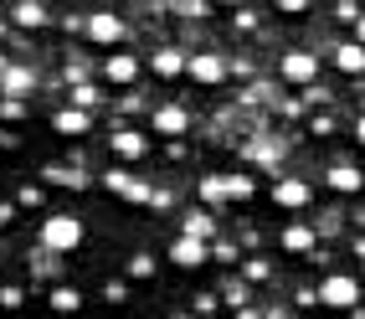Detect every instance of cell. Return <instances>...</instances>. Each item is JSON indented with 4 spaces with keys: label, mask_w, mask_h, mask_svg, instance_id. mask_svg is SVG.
Segmentation results:
<instances>
[{
    "label": "cell",
    "mask_w": 365,
    "mask_h": 319,
    "mask_svg": "<svg viewBox=\"0 0 365 319\" xmlns=\"http://www.w3.org/2000/svg\"><path fill=\"white\" fill-rule=\"evenodd\" d=\"M185 78H196L201 88L227 83V57H222V52H190V57H185Z\"/></svg>",
    "instance_id": "3"
},
{
    "label": "cell",
    "mask_w": 365,
    "mask_h": 319,
    "mask_svg": "<svg viewBox=\"0 0 365 319\" xmlns=\"http://www.w3.org/2000/svg\"><path fill=\"white\" fill-rule=\"evenodd\" d=\"M0 93H6V98L36 93V72L31 67H16V62H0Z\"/></svg>",
    "instance_id": "8"
},
{
    "label": "cell",
    "mask_w": 365,
    "mask_h": 319,
    "mask_svg": "<svg viewBox=\"0 0 365 319\" xmlns=\"http://www.w3.org/2000/svg\"><path fill=\"white\" fill-rule=\"evenodd\" d=\"M314 293H319V304H324V309H345V314L360 309V278H350V273H329Z\"/></svg>",
    "instance_id": "2"
},
{
    "label": "cell",
    "mask_w": 365,
    "mask_h": 319,
    "mask_svg": "<svg viewBox=\"0 0 365 319\" xmlns=\"http://www.w3.org/2000/svg\"><path fill=\"white\" fill-rule=\"evenodd\" d=\"M52 129H57L62 139H83V134L93 129V118H88V108L72 103V108H57V113H52Z\"/></svg>",
    "instance_id": "12"
},
{
    "label": "cell",
    "mask_w": 365,
    "mask_h": 319,
    "mask_svg": "<svg viewBox=\"0 0 365 319\" xmlns=\"http://www.w3.org/2000/svg\"><path fill=\"white\" fill-rule=\"evenodd\" d=\"M185 57H190V52H180V46H155V52H150V67L160 72V78H180V72H185Z\"/></svg>",
    "instance_id": "16"
},
{
    "label": "cell",
    "mask_w": 365,
    "mask_h": 319,
    "mask_svg": "<svg viewBox=\"0 0 365 319\" xmlns=\"http://www.w3.org/2000/svg\"><path fill=\"white\" fill-rule=\"evenodd\" d=\"M196 191H201V201H206V206H222V201H227V176H201Z\"/></svg>",
    "instance_id": "21"
},
{
    "label": "cell",
    "mask_w": 365,
    "mask_h": 319,
    "mask_svg": "<svg viewBox=\"0 0 365 319\" xmlns=\"http://www.w3.org/2000/svg\"><path fill=\"white\" fill-rule=\"evenodd\" d=\"M41 248L46 253H78L83 248V216H72V211L46 216L41 222Z\"/></svg>",
    "instance_id": "1"
},
{
    "label": "cell",
    "mask_w": 365,
    "mask_h": 319,
    "mask_svg": "<svg viewBox=\"0 0 365 319\" xmlns=\"http://www.w3.org/2000/svg\"><path fill=\"white\" fill-rule=\"evenodd\" d=\"M211 232H216L211 211H190V216H185V237H201V242H211Z\"/></svg>",
    "instance_id": "23"
},
{
    "label": "cell",
    "mask_w": 365,
    "mask_h": 319,
    "mask_svg": "<svg viewBox=\"0 0 365 319\" xmlns=\"http://www.w3.org/2000/svg\"><path fill=\"white\" fill-rule=\"evenodd\" d=\"M108 144H113V155H118V160H144V155H150V134H144V129H129V124H124V129H113Z\"/></svg>",
    "instance_id": "10"
},
{
    "label": "cell",
    "mask_w": 365,
    "mask_h": 319,
    "mask_svg": "<svg viewBox=\"0 0 365 319\" xmlns=\"http://www.w3.org/2000/svg\"><path fill=\"white\" fill-rule=\"evenodd\" d=\"M0 118H26V98H6V103H0Z\"/></svg>",
    "instance_id": "28"
},
{
    "label": "cell",
    "mask_w": 365,
    "mask_h": 319,
    "mask_svg": "<svg viewBox=\"0 0 365 319\" xmlns=\"http://www.w3.org/2000/svg\"><path fill=\"white\" fill-rule=\"evenodd\" d=\"M252 196H257L252 176H227V201H252Z\"/></svg>",
    "instance_id": "22"
},
{
    "label": "cell",
    "mask_w": 365,
    "mask_h": 319,
    "mask_svg": "<svg viewBox=\"0 0 365 319\" xmlns=\"http://www.w3.org/2000/svg\"><path fill=\"white\" fill-rule=\"evenodd\" d=\"M16 222V201H0V227H11Z\"/></svg>",
    "instance_id": "36"
},
{
    "label": "cell",
    "mask_w": 365,
    "mask_h": 319,
    "mask_svg": "<svg viewBox=\"0 0 365 319\" xmlns=\"http://www.w3.org/2000/svg\"><path fill=\"white\" fill-rule=\"evenodd\" d=\"M134 78H139V57H134V52H113V57H103V83L129 88Z\"/></svg>",
    "instance_id": "11"
},
{
    "label": "cell",
    "mask_w": 365,
    "mask_h": 319,
    "mask_svg": "<svg viewBox=\"0 0 365 319\" xmlns=\"http://www.w3.org/2000/svg\"><path fill=\"white\" fill-rule=\"evenodd\" d=\"M329 52H334V67L345 72V78H365V46L360 41H339Z\"/></svg>",
    "instance_id": "14"
},
{
    "label": "cell",
    "mask_w": 365,
    "mask_h": 319,
    "mask_svg": "<svg viewBox=\"0 0 365 319\" xmlns=\"http://www.w3.org/2000/svg\"><path fill=\"white\" fill-rule=\"evenodd\" d=\"M350 134H355V144H360V150H365V113L355 118V129H350Z\"/></svg>",
    "instance_id": "37"
},
{
    "label": "cell",
    "mask_w": 365,
    "mask_h": 319,
    "mask_svg": "<svg viewBox=\"0 0 365 319\" xmlns=\"http://www.w3.org/2000/svg\"><path fill=\"white\" fill-rule=\"evenodd\" d=\"M103 299H108V304H124V299H129V288H124V283H108V288H103Z\"/></svg>",
    "instance_id": "32"
},
{
    "label": "cell",
    "mask_w": 365,
    "mask_h": 319,
    "mask_svg": "<svg viewBox=\"0 0 365 319\" xmlns=\"http://www.w3.org/2000/svg\"><path fill=\"white\" fill-rule=\"evenodd\" d=\"M334 16L345 21V26H355V16H360V6H355V0H339V6H334Z\"/></svg>",
    "instance_id": "31"
},
{
    "label": "cell",
    "mask_w": 365,
    "mask_h": 319,
    "mask_svg": "<svg viewBox=\"0 0 365 319\" xmlns=\"http://www.w3.org/2000/svg\"><path fill=\"white\" fill-rule=\"evenodd\" d=\"M273 11H278V16H309L314 0H273Z\"/></svg>",
    "instance_id": "27"
},
{
    "label": "cell",
    "mask_w": 365,
    "mask_h": 319,
    "mask_svg": "<svg viewBox=\"0 0 365 319\" xmlns=\"http://www.w3.org/2000/svg\"><path fill=\"white\" fill-rule=\"evenodd\" d=\"M211 258H222V263H237V248H232V242H216V248H211Z\"/></svg>",
    "instance_id": "33"
},
{
    "label": "cell",
    "mask_w": 365,
    "mask_h": 319,
    "mask_svg": "<svg viewBox=\"0 0 365 319\" xmlns=\"http://www.w3.org/2000/svg\"><path fill=\"white\" fill-rule=\"evenodd\" d=\"M242 273H247V283H267V278H273V268H267L262 258H247V263H242Z\"/></svg>",
    "instance_id": "26"
},
{
    "label": "cell",
    "mask_w": 365,
    "mask_h": 319,
    "mask_svg": "<svg viewBox=\"0 0 365 319\" xmlns=\"http://www.w3.org/2000/svg\"><path fill=\"white\" fill-rule=\"evenodd\" d=\"M46 309H52V314H78L83 309V293L72 288V283H57L52 293H46Z\"/></svg>",
    "instance_id": "17"
},
{
    "label": "cell",
    "mask_w": 365,
    "mask_h": 319,
    "mask_svg": "<svg viewBox=\"0 0 365 319\" xmlns=\"http://www.w3.org/2000/svg\"><path fill=\"white\" fill-rule=\"evenodd\" d=\"M170 319H196V314H170Z\"/></svg>",
    "instance_id": "41"
},
{
    "label": "cell",
    "mask_w": 365,
    "mask_h": 319,
    "mask_svg": "<svg viewBox=\"0 0 365 319\" xmlns=\"http://www.w3.org/2000/svg\"><path fill=\"white\" fill-rule=\"evenodd\" d=\"M273 201H278L283 211H309L314 191H309V181H299V176H283V181L273 186Z\"/></svg>",
    "instance_id": "6"
},
{
    "label": "cell",
    "mask_w": 365,
    "mask_h": 319,
    "mask_svg": "<svg viewBox=\"0 0 365 319\" xmlns=\"http://www.w3.org/2000/svg\"><path fill=\"white\" fill-rule=\"evenodd\" d=\"M41 181H46V186H67V191H83V186H88V176H78V170H62V165H46Z\"/></svg>",
    "instance_id": "20"
},
{
    "label": "cell",
    "mask_w": 365,
    "mask_h": 319,
    "mask_svg": "<svg viewBox=\"0 0 365 319\" xmlns=\"http://www.w3.org/2000/svg\"><path fill=\"white\" fill-rule=\"evenodd\" d=\"M21 299H26V293H21L16 283H6V288H0V309H21Z\"/></svg>",
    "instance_id": "29"
},
{
    "label": "cell",
    "mask_w": 365,
    "mask_h": 319,
    "mask_svg": "<svg viewBox=\"0 0 365 319\" xmlns=\"http://www.w3.org/2000/svg\"><path fill=\"white\" fill-rule=\"evenodd\" d=\"M16 206H41V186H21L16 191Z\"/></svg>",
    "instance_id": "30"
},
{
    "label": "cell",
    "mask_w": 365,
    "mask_h": 319,
    "mask_svg": "<svg viewBox=\"0 0 365 319\" xmlns=\"http://www.w3.org/2000/svg\"><path fill=\"white\" fill-rule=\"evenodd\" d=\"M206 314H216V299H211V293H201V299H196V319H206Z\"/></svg>",
    "instance_id": "34"
},
{
    "label": "cell",
    "mask_w": 365,
    "mask_h": 319,
    "mask_svg": "<svg viewBox=\"0 0 365 319\" xmlns=\"http://www.w3.org/2000/svg\"><path fill=\"white\" fill-rule=\"evenodd\" d=\"M185 129H190V113L180 103H165V108L150 113V134H160V139H180Z\"/></svg>",
    "instance_id": "5"
},
{
    "label": "cell",
    "mask_w": 365,
    "mask_h": 319,
    "mask_svg": "<svg viewBox=\"0 0 365 319\" xmlns=\"http://www.w3.org/2000/svg\"><path fill=\"white\" fill-rule=\"evenodd\" d=\"M88 36L98 46H118V41H124V21H118L113 11H93L88 16Z\"/></svg>",
    "instance_id": "9"
},
{
    "label": "cell",
    "mask_w": 365,
    "mask_h": 319,
    "mask_svg": "<svg viewBox=\"0 0 365 319\" xmlns=\"http://www.w3.org/2000/svg\"><path fill=\"white\" fill-rule=\"evenodd\" d=\"M155 268H160V263H155L150 253H134V258H129V278H155Z\"/></svg>",
    "instance_id": "25"
},
{
    "label": "cell",
    "mask_w": 365,
    "mask_h": 319,
    "mask_svg": "<svg viewBox=\"0 0 365 319\" xmlns=\"http://www.w3.org/2000/svg\"><path fill=\"white\" fill-rule=\"evenodd\" d=\"M355 41H360V46H365V11H360V16H355Z\"/></svg>",
    "instance_id": "38"
},
{
    "label": "cell",
    "mask_w": 365,
    "mask_h": 319,
    "mask_svg": "<svg viewBox=\"0 0 365 319\" xmlns=\"http://www.w3.org/2000/svg\"><path fill=\"white\" fill-rule=\"evenodd\" d=\"M211 6H227V11H237V6H242V0H211Z\"/></svg>",
    "instance_id": "39"
},
{
    "label": "cell",
    "mask_w": 365,
    "mask_h": 319,
    "mask_svg": "<svg viewBox=\"0 0 365 319\" xmlns=\"http://www.w3.org/2000/svg\"><path fill=\"white\" fill-rule=\"evenodd\" d=\"M283 253H314V227L309 222L283 227Z\"/></svg>",
    "instance_id": "19"
},
{
    "label": "cell",
    "mask_w": 365,
    "mask_h": 319,
    "mask_svg": "<svg viewBox=\"0 0 365 319\" xmlns=\"http://www.w3.org/2000/svg\"><path fill=\"white\" fill-rule=\"evenodd\" d=\"M211 258V242H201V237H175V242H170V263H175V268H201Z\"/></svg>",
    "instance_id": "7"
},
{
    "label": "cell",
    "mask_w": 365,
    "mask_h": 319,
    "mask_svg": "<svg viewBox=\"0 0 365 319\" xmlns=\"http://www.w3.org/2000/svg\"><path fill=\"white\" fill-rule=\"evenodd\" d=\"M103 186H108V191H118V196H129V201H155L150 181H134L129 170H108V176H103Z\"/></svg>",
    "instance_id": "13"
},
{
    "label": "cell",
    "mask_w": 365,
    "mask_h": 319,
    "mask_svg": "<svg viewBox=\"0 0 365 319\" xmlns=\"http://www.w3.org/2000/svg\"><path fill=\"white\" fill-rule=\"evenodd\" d=\"M278 72H283L288 83H299V88H309L314 78H319V57H314V52H304V46H294V52H283Z\"/></svg>",
    "instance_id": "4"
},
{
    "label": "cell",
    "mask_w": 365,
    "mask_h": 319,
    "mask_svg": "<svg viewBox=\"0 0 365 319\" xmlns=\"http://www.w3.org/2000/svg\"><path fill=\"white\" fill-rule=\"evenodd\" d=\"M0 144H6V134H0Z\"/></svg>",
    "instance_id": "42"
},
{
    "label": "cell",
    "mask_w": 365,
    "mask_h": 319,
    "mask_svg": "<svg viewBox=\"0 0 365 319\" xmlns=\"http://www.w3.org/2000/svg\"><path fill=\"white\" fill-rule=\"evenodd\" d=\"M11 21H16V26H26V31H36V26H46V6H41V0H16Z\"/></svg>",
    "instance_id": "18"
},
{
    "label": "cell",
    "mask_w": 365,
    "mask_h": 319,
    "mask_svg": "<svg viewBox=\"0 0 365 319\" xmlns=\"http://www.w3.org/2000/svg\"><path fill=\"white\" fill-rule=\"evenodd\" d=\"M237 319H262V314H252V309H237Z\"/></svg>",
    "instance_id": "40"
},
{
    "label": "cell",
    "mask_w": 365,
    "mask_h": 319,
    "mask_svg": "<svg viewBox=\"0 0 365 319\" xmlns=\"http://www.w3.org/2000/svg\"><path fill=\"white\" fill-rule=\"evenodd\" d=\"M72 103H78V108H98L103 103V88L98 83H78V88H72Z\"/></svg>",
    "instance_id": "24"
},
{
    "label": "cell",
    "mask_w": 365,
    "mask_h": 319,
    "mask_svg": "<svg viewBox=\"0 0 365 319\" xmlns=\"http://www.w3.org/2000/svg\"><path fill=\"white\" fill-rule=\"evenodd\" d=\"M299 309H314V304H319V293H314V288H299V299H294Z\"/></svg>",
    "instance_id": "35"
},
{
    "label": "cell",
    "mask_w": 365,
    "mask_h": 319,
    "mask_svg": "<svg viewBox=\"0 0 365 319\" xmlns=\"http://www.w3.org/2000/svg\"><path fill=\"white\" fill-rule=\"evenodd\" d=\"M324 186H329L334 196H355V191L365 186V176H360L355 165H329V170H324Z\"/></svg>",
    "instance_id": "15"
}]
</instances>
